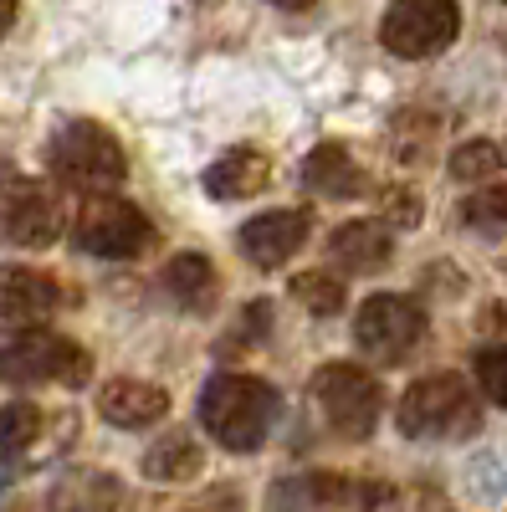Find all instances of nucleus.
Masks as SVG:
<instances>
[{"label":"nucleus","mask_w":507,"mask_h":512,"mask_svg":"<svg viewBox=\"0 0 507 512\" xmlns=\"http://www.w3.org/2000/svg\"><path fill=\"white\" fill-rule=\"evenodd\" d=\"M292 297H298L313 318H333L344 308V282L328 277V272H298L292 277Z\"/></svg>","instance_id":"aec40b11"},{"label":"nucleus","mask_w":507,"mask_h":512,"mask_svg":"<svg viewBox=\"0 0 507 512\" xmlns=\"http://www.w3.org/2000/svg\"><path fill=\"white\" fill-rule=\"evenodd\" d=\"M67 226V210L57 200L52 185H41V180H6L0 185V241H11V246H52Z\"/></svg>","instance_id":"1a4fd4ad"},{"label":"nucleus","mask_w":507,"mask_h":512,"mask_svg":"<svg viewBox=\"0 0 507 512\" xmlns=\"http://www.w3.org/2000/svg\"><path fill=\"white\" fill-rule=\"evenodd\" d=\"M16 21V0H0V31H6Z\"/></svg>","instance_id":"c85d7f7f"},{"label":"nucleus","mask_w":507,"mask_h":512,"mask_svg":"<svg viewBox=\"0 0 507 512\" xmlns=\"http://www.w3.org/2000/svg\"><path fill=\"white\" fill-rule=\"evenodd\" d=\"M267 180H272V159L262 149H251V144L226 149L216 164L205 169V190L216 200H251V195L267 190Z\"/></svg>","instance_id":"f8f14e48"},{"label":"nucleus","mask_w":507,"mask_h":512,"mask_svg":"<svg viewBox=\"0 0 507 512\" xmlns=\"http://www.w3.org/2000/svg\"><path fill=\"white\" fill-rule=\"evenodd\" d=\"M461 31V11L456 0H395L379 21V41L385 52L405 57V62H426L436 52H446Z\"/></svg>","instance_id":"0eeeda50"},{"label":"nucleus","mask_w":507,"mask_h":512,"mask_svg":"<svg viewBox=\"0 0 507 512\" xmlns=\"http://www.w3.org/2000/svg\"><path fill=\"white\" fill-rule=\"evenodd\" d=\"M467 216L472 221H507V185H492L482 195L467 200Z\"/></svg>","instance_id":"a878e982"},{"label":"nucleus","mask_w":507,"mask_h":512,"mask_svg":"<svg viewBox=\"0 0 507 512\" xmlns=\"http://www.w3.org/2000/svg\"><path fill=\"white\" fill-rule=\"evenodd\" d=\"M303 185L313 195H328V200H349L364 190V169L354 164V154L344 144H318L303 159Z\"/></svg>","instance_id":"dca6fc26"},{"label":"nucleus","mask_w":507,"mask_h":512,"mask_svg":"<svg viewBox=\"0 0 507 512\" xmlns=\"http://www.w3.org/2000/svg\"><path fill=\"white\" fill-rule=\"evenodd\" d=\"M477 379H482L487 400L507 405V344H502V349H482V354H477Z\"/></svg>","instance_id":"5701e85b"},{"label":"nucleus","mask_w":507,"mask_h":512,"mask_svg":"<svg viewBox=\"0 0 507 512\" xmlns=\"http://www.w3.org/2000/svg\"><path fill=\"white\" fill-rule=\"evenodd\" d=\"M395 134L405 139V159H420V149H426V139L436 134V128H441V118H431V113H420V108H405L395 123Z\"/></svg>","instance_id":"4be33fe9"},{"label":"nucleus","mask_w":507,"mask_h":512,"mask_svg":"<svg viewBox=\"0 0 507 512\" xmlns=\"http://www.w3.org/2000/svg\"><path fill=\"white\" fill-rule=\"evenodd\" d=\"M164 292L175 297L180 308H190V313H210L216 308L221 282H216V267H210L200 251H180L175 262L164 267Z\"/></svg>","instance_id":"f3484780"},{"label":"nucleus","mask_w":507,"mask_h":512,"mask_svg":"<svg viewBox=\"0 0 507 512\" xmlns=\"http://www.w3.org/2000/svg\"><path fill=\"white\" fill-rule=\"evenodd\" d=\"M47 164H52L57 180H67L77 190H113L129 175L123 144L93 118H67L47 144Z\"/></svg>","instance_id":"7ed1b4c3"},{"label":"nucleus","mask_w":507,"mask_h":512,"mask_svg":"<svg viewBox=\"0 0 507 512\" xmlns=\"http://www.w3.org/2000/svg\"><path fill=\"white\" fill-rule=\"evenodd\" d=\"M467 477H472V492H477L482 502H497V497H502V472H497V461H492V456H482Z\"/></svg>","instance_id":"bb28decb"},{"label":"nucleus","mask_w":507,"mask_h":512,"mask_svg":"<svg viewBox=\"0 0 507 512\" xmlns=\"http://www.w3.org/2000/svg\"><path fill=\"white\" fill-rule=\"evenodd\" d=\"M62 308V287L36 267H0V333H36Z\"/></svg>","instance_id":"9d476101"},{"label":"nucleus","mask_w":507,"mask_h":512,"mask_svg":"<svg viewBox=\"0 0 507 512\" xmlns=\"http://www.w3.org/2000/svg\"><path fill=\"white\" fill-rule=\"evenodd\" d=\"M93 359L62 333H16L0 349V379L6 384H88Z\"/></svg>","instance_id":"20e7f679"},{"label":"nucleus","mask_w":507,"mask_h":512,"mask_svg":"<svg viewBox=\"0 0 507 512\" xmlns=\"http://www.w3.org/2000/svg\"><path fill=\"white\" fill-rule=\"evenodd\" d=\"M492 323H497V328L507 333V303H502V308H492Z\"/></svg>","instance_id":"c756f323"},{"label":"nucleus","mask_w":507,"mask_h":512,"mask_svg":"<svg viewBox=\"0 0 507 512\" xmlns=\"http://www.w3.org/2000/svg\"><path fill=\"white\" fill-rule=\"evenodd\" d=\"M272 328V308L267 303H251L246 313H241V328L226 338V349H246V344H257V338Z\"/></svg>","instance_id":"393cba45"},{"label":"nucleus","mask_w":507,"mask_h":512,"mask_svg":"<svg viewBox=\"0 0 507 512\" xmlns=\"http://www.w3.org/2000/svg\"><path fill=\"white\" fill-rule=\"evenodd\" d=\"M41 436V410L31 400H11L0 410V456H26Z\"/></svg>","instance_id":"6ab92c4d"},{"label":"nucleus","mask_w":507,"mask_h":512,"mask_svg":"<svg viewBox=\"0 0 507 512\" xmlns=\"http://www.w3.org/2000/svg\"><path fill=\"white\" fill-rule=\"evenodd\" d=\"M77 246L108 256V262H129V256H144L154 246V226L139 205L118 195H93L77 210Z\"/></svg>","instance_id":"6e6552de"},{"label":"nucleus","mask_w":507,"mask_h":512,"mask_svg":"<svg viewBox=\"0 0 507 512\" xmlns=\"http://www.w3.org/2000/svg\"><path fill=\"white\" fill-rule=\"evenodd\" d=\"M420 221V200H415V190H385V226H395V231H410Z\"/></svg>","instance_id":"b1692460"},{"label":"nucleus","mask_w":507,"mask_h":512,"mask_svg":"<svg viewBox=\"0 0 507 512\" xmlns=\"http://www.w3.org/2000/svg\"><path fill=\"white\" fill-rule=\"evenodd\" d=\"M267 6H282V11H308V6H318V0H267Z\"/></svg>","instance_id":"cd10ccee"},{"label":"nucleus","mask_w":507,"mask_h":512,"mask_svg":"<svg viewBox=\"0 0 507 512\" xmlns=\"http://www.w3.org/2000/svg\"><path fill=\"white\" fill-rule=\"evenodd\" d=\"M241 256L251 267H282L287 256H298L303 251V241H308V216L303 210H267V216H257V221H246L241 226Z\"/></svg>","instance_id":"9b49d317"},{"label":"nucleus","mask_w":507,"mask_h":512,"mask_svg":"<svg viewBox=\"0 0 507 512\" xmlns=\"http://www.w3.org/2000/svg\"><path fill=\"white\" fill-rule=\"evenodd\" d=\"M400 431L410 441H467L477 436V395L467 390V379L461 374H426L415 379L410 390L400 395Z\"/></svg>","instance_id":"f03ea898"},{"label":"nucleus","mask_w":507,"mask_h":512,"mask_svg":"<svg viewBox=\"0 0 507 512\" xmlns=\"http://www.w3.org/2000/svg\"><path fill=\"white\" fill-rule=\"evenodd\" d=\"M164 410H169V395L159 384H144V379H113L98 395V415L108 425H123V431H144V425H154Z\"/></svg>","instance_id":"ddd939ff"},{"label":"nucleus","mask_w":507,"mask_h":512,"mask_svg":"<svg viewBox=\"0 0 507 512\" xmlns=\"http://www.w3.org/2000/svg\"><path fill=\"white\" fill-rule=\"evenodd\" d=\"M502 149L497 144H487V139H477V144H461L456 154H451V175L456 180H467V185H477V180H492L497 169H502Z\"/></svg>","instance_id":"412c9836"},{"label":"nucleus","mask_w":507,"mask_h":512,"mask_svg":"<svg viewBox=\"0 0 507 512\" xmlns=\"http://www.w3.org/2000/svg\"><path fill=\"white\" fill-rule=\"evenodd\" d=\"M123 502V487L113 472H93V466H77V472L57 477L47 507L52 512H118Z\"/></svg>","instance_id":"2eb2a0df"},{"label":"nucleus","mask_w":507,"mask_h":512,"mask_svg":"<svg viewBox=\"0 0 507 512\" xmlns=\"http://www.w3.org/2000/svg\"><path fill=\"white\" fill-rule=\"evenodd\" d=\"M277 420V395L272 384L251 374H216L200 395V425L216 436L226 451H257Z\"/></svg>","instance_id":"f257e3e1"},{"label":"nucleus","mask_w":507,"mask_h":512,"mask_svg":"<svg viewBox=\"0 0 507 512\" xmlns=\"http://www.w3.org/2000/svg\"><path fill=\"white\" fill-rule=\"evenodd\" d=\"M328 251H333V262L349 267V272H379L395 251V231L385 221H349V226L333 231Z\"/></svg>","instance_id":"4468645a"},{"label":"nucleus","mask_w":507,"mask_h":512,"mask_svg":"<svg viewBox=\"0 0 507 512\" xmlns=\"http://www.w3.org/2000/svg\"><path fill=\"white\" fill-rule=\"evenodd\" d=\"M313 400H318L323 420L349 441H364L379 425V410H385V395H379L374 374H364L359 364H323L313 374Z\"/></svg>","instance_id":"423d86ee"},{"label":"nucleus","mask_w":507,"mask_h":512,"mask_svg":"<svg viewBox=\"0 0 507 512\" xmlns=\"http://www.w3.org/2000/svg\"><path fill=\"white\" fill-rule=\"evenodd\" d=\"M420 338H426V308H420L415 297L374 292L354 313V344L379 364H400Z\"/></svg>","instance_id":"39448f33"},{"label":"nucleus","mask_w":507,"mask_h":512,"mask_svg":"<svg viewBox=\"0 0 507 512\" xmlns=\"http://www.w3.org/2000/svg\"><path fill=\"white\" fill-rule=\"evenodd\" d=\"M200 466H205V456H200V446L185 431H169L164 441H154L144 451V477L149 482H190Z\"/></svg>","instance_id":"a211bd4d"}]
</instances>
